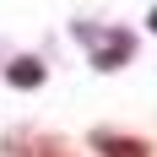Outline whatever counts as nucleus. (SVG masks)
I'll return each instance as SVG.
<instances>
[{
	"label": "nucleus",
	"instance_id": "nucleus-1",
	"mask_svg": "<svg viewBox=\"0 0 157 157\" xmlns=\"http://www.w3.org/2000/svg\"><path fill=\"white\" fill-rule=\"evenodd\" d=\"M76 38L81 44H92V65L98 71H119V65H130L136 60V33L130 27H76Z\"/></svg>",
	"mask_w": 157,
	"mask_h": 157
},
{
	"label": "nucleus",
	"instance_id": "nucleus-2",
	"mask_svg": "<svg viewBox=\"0 0 157 157\" xmlns=\"http://www.w3.org/2000/svg\"><path fill=\"white\" fill-rule=\"evenodd\" d=\"M92 146L103 157H152V146L136 141V136H119V130H92Z\"/></svg>",
	"mask_w": 157,
	"mask_h": 157
},
{
	"label": "nucleus",
	"instance_id": "nucleus-3",
	"mask_svg": "<svg viewBox=\"0 0 157 157\" xmlns=\"http://www.w3.org/2000/svg\"><path fill=\"white\" fill-rule=\"evenodd\" d=\"M6 152L11 157H71L60 141H49V136H6Z\"/></svg>",
	"mask_w": 157,
	"mask_h": 157
},
{
	"label": "nucleus",
	"instance_id": "nucleus-4",
	"mask_svg": "<svg viewBox=\"0 0 157 157\" xmlns=\"http://www.w3.org/2000/svg\"><path fill=\"white\" fill-rule=\"evenodd\" d=\"M6 81L22 87V92H38V87H44V60H33V54L11 60V65H6Z\"/></svg>",
	"mask_w": 157,
	"mask_h": 157
},
{
	"label": "nucleus",
	"instance_id": "nucleus-5",
	"mask_svg": "<svg viewBox=\"0 0 157 157\" xmlns=\"http://www.w3.org/2000/svg\"><path fill=\"white\" fill-rule=\"evenodd\" d=\"M146 27H152V33H157V11H152V16H146Z\"/></svg>",
	"mask_w": 157,
	"mask_h": 157
}]
</instances>
